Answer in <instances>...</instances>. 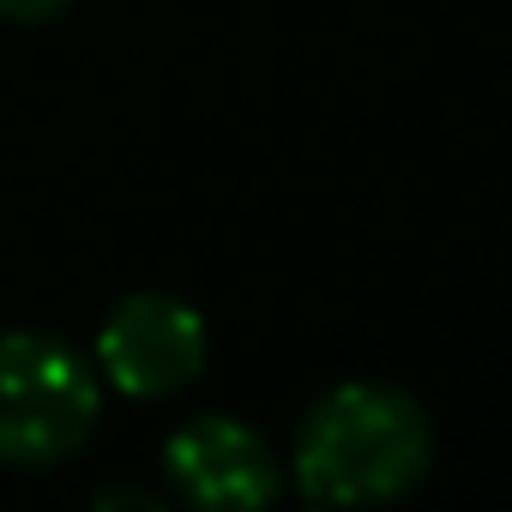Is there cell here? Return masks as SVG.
I'll list each match as a JSON object with an SVG mask.
<instances>
[{"instance_id": "obj_1", "label": "cell", "mask_w": 512, "mask_h": 512, "mask_svg": "<svg viewBox=\"0 0 512 512\" xmlns=\"http://www.w3.org/2000/svg\"><path fill=\"white\" fill-rule=\"evenodd\" d=\"M434 416L392 380H338L296 428L290 476L320 506H386L428 482Z\"/></svg>"}, {"instance_id": "obj_2", "label": "cell", "mask_w": 512, "mask_h": 512, "mask_svg": "<svg viewBox=\"0 0 512 512\" xmlns=\"http://www.w3.org/2000/svg\"><path fill=\"white\" fill-rule=\"evenodd\" d=\"M103 416V374L49 332H0V464L55 470Z\"/></svg>"}, {"instance_id": "obj_3", "label": "cell", "mask_w": 512, "mask_h": 512, "mask_svg": "<svg viewBox=\"0 0 512 512\" xmlns=\"http://www.w3.org/2000/svg\"><path fill=\"white\" fill-rule=\"evenodd\" d=\"M211 362V332L205 314L169 290H133L127 302L109 308L97 332V374L121 398L157 404L187 392Z\"/></svg>"}, {"instance_id": "obj_4", "label": "cell", "mask_w": 512, "mask_h": 512, "mask_svg": "<svg viewBox=\"0 0 512 512\" xmlns=\"http://www.w3.org/2000/svg\"><path fill=\"white\" fill-rule=\"evenodd\" d=\"M163 476L175 500L205 506V512H253L284 494V464L272 440L223 410L187 416L163 440Z\"/></svg>"}, {"instance_id": "obj_5", "label": "cell", "mask_w": 512, "mask_h": 512, "mask_svg": "<svg viewBox=\"0 0 512 512\" xmlns=\"http://www.w3.org/2000/svg\"><path fill=\"white\" fill-rule=\"evenodd\" d=\"M73 7V0H0V19H13V25H49Z\"/></svg>"}, {"instance_id": "obj_6", "label": "cell", "mask_w": 512, "mask_h": 512, "mask_svg": "<svg viewBox=\"0 0 512 512\" xmlns=\"http://www.w3.org/2000/svg\"><path fill=\"white\" fill-rule=\"evenodd\" d=\"M97 506H103V512H121V506H133V512H163V494H151V488H103Z\"/></svg>"}]
</instances>
